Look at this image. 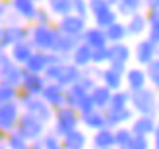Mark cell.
<instances>
[{
    "label": "cell",
    "mask_w": 159,
    "mask_h": 149,
    "mask_svg": "<svg viewBox=\"0 0 159 149\" xmlns=\"http://www.w3.org/2000/svg\"><path fill=\"white\" fill-rule=\"evenodd\" d=\"M57 35H58V31L54 27H51V25H35L29 31L31 46L37 49L39 52H51Z\"/></svg>",
    "instance_id": "5b68a950"
},
{
    "label": "cell",
    "mask_w": 159,
    "mask_h": 149,
    "mask_svg": "<svg viewBox=\"0 0 159 149\" xmlns=\"http://www.w3.org/2000/svg\"><path fill=\"white\" fill-rule=\"evenodd\" d=\"M155 149H157V145H155Z\"/></svg>",
    "instance_id": "11a10c76"
},
{
    "label": "cell",
    "mask_w": 159,
    "mask_h": 149,
    "mask_svg": "<svg viewBox=\"0 0 159 149\" xmlns=\"http://www.w3.org/2000/svg\"><path fill=\"white\" fill-rule=\"evenodd\" d=\"M78 85L89 93L95 85H97V81H95V76H91L89 72H82V74H80V77H78Z\"/></svg>",
    "instance_id": "ab89813d"
},
{
    "label": "cell",
    "mask_w": 159,
    "mask_h": 149,
    "mask_svg": "<svg viewBox=\"0 0 159 149\" xmlns=\"http://www.w3.org/2000/svg\"><path fill=\"white\" fill-rule=\"evenodd\" d=\"M29 37V29L23 25H6L4 27V46L18 45Z\"/></svg>",
    "instance_id": "d6986e66"
},
{
    "label": "cell",
    "mask_w": 159,
    "mask_h": 149,
    "mask_svg": "<svg viewBox=\"0 0 159 149\" xmlns=\"http://www.w3.org/2000/svg\"><path fill=\"white\" fill-rule=\"evenodd\" d=\"M93 20H95V27L107 29L109 25H113V23L116 21V12L113 10V8H103V10L93 14Z\"/></svg>",
    "instance_id": "f1b7e54d"
},
{
    "label": "cell",
    "mask_w": 159,
    "mask_h": 149,
    "mask_svg": "<svg viewBox=\"0 0 159 149\" xmlns=\"http://www.w3.org/2000/svg\"><path fill=\"white\" fill-rule=\"evenodd\" d=\"M124 76H126V85H128L130 93L144 89V87H146V83H148V77H146V74H144V70H140V68L126 70Z\"/></svg>",
    "instance_id": "7402d4cb"
},
{
    "label": "cell",
    "mask_w": 159,
    "mask_h": 149,
    "mask_svg": "<svg viewBox=\"0 0 159 149\" xmlns=\"http://www.w3.org/2000/svg\"><path fill=\"white\" fill-rule=\"evenodd\" d=\"M54 132L52 134L54 136H66L68 132H72L78 128V124H80V114L74 111V108H70V107H60L54 111Z\"/></svg>",
    "instance_id": "3957f363"
},
{
    "label": "cell",
    "mask_w": 159,
    "mask_h": 149,
    "mask_svg": "<svg viewBox=\"0 0 159 149\" xmlns=\"http://www.w3.org/2000/svg\"><path fill=\"white\" fill-rule=\"evenodd\" d=\"M20 85H21L23 93H27V95H31V97H39L43 93L47 81H45V77L41 74H29V72L23 70V77H21Z\"/></svg>",
    "instance_id": "9c48e42d"
},
{
    "label": "cell",
    "mask_w": 159,
    "mask_h": 149,
    "mask_svg": "<svg viewBox=\"0 0 159 149\" xmlns=\"http://www.w3.org/2000/svg\"><path fill=\"white\" fill-rule=\"evenodd\" d=\"M91 143L95 149H115V136H113V130L109 128H101L93 134Z\"/></svg>",
    "instance_id": "484cf974"
},
{
    "label": "cell",
    "mask_w": 159,
    "mask_h": 149,
    "mask_svg": "<svg viewBox=\"0 0 159 149\" xmlns=\"http://www.w3.org/2000/svg\"><path fill=\"white\" fill-rule=\"evenodd\" d=\"M21 77H23V68L18 66V64H14L6 54H2V64H0V83L16 89L21 83Z\"/></svg>",
    "instance_id": "8992f818"
},
{
    "label": "cell",
    "mask_w": 159,
    "mask_h": 149,
    "mask_svg": "<svg viewBox=\"0 0 159 149\" xmlns=\"http://www.w3.org/2000/svg\"><path fill=\"white\" fill-rule=\"evenodd\" d=\"M142 4L148 8V12H157V4H159V0H142Z\"/></svg>",
    "instance_id": "c3c4849f"
},
{
    "label": "cell",
    "mask_w": 159,
    "mask_h": 149,
    "mask_svg": "<svg viewBox=\"0 0 159 149\" xmlns=\"http://www.w3.org/2000/svg\"><path fill=\"white\" fill-rule=\"evenodd\" d=\"M80 68H76L74 64H68V62H64V64L60 66V74H58V80L54 83H58L62 89L70 87V85L78 83V77H80Z\"/></svg>",
    "instance_id": "e0dca14e"
},
{
    "label": "cell",
    "mask_w": 159,
    "mask_h": 149,
    "mask_svg": "<svg viewBox=\"0 0 159 149\" xmlns=\"http://www.w3.org/2000/svg\"><path fill=\"white\" fill-rule=\"evenodd\" d=\"M4 49H6L4 46V27H0V54H2Z\"/></svg>",
    "instance_id": "681fc988"
},
{
    "label": "cell",
    "mask_w": 159,
    "mask_h": 149,
    "mask_svg": "<svg viewBox=\"0 0 159 149\" xmlns=\"http://www.w3.org/2000/svg\"><path fill=\"white\" fill-rule=\"evenodd\" d=\"M72 14L82 20H87V14H89L87 0H72Z\"/></svg>",
    "instance_id": "60d3db41"
},
{
    "label": "cell",
    "mask_w": 159,
    "mask_h": 149,
    "mask_svg": "<svg viewBox=\"0 0 159 149\" xmlns=\"http://www.w3.org/2000/svg\"><path fill=\"white\" fill-rule=\"evenodd\" d=\"M16 132H18V136H21L27 143H31V142H37V139H41L45 136V124L39 122L35 116L25 112V114H20Z\"/></svg>",
    "instance_id": "277c9868"
},
{
    "label": "cell",
    "mask_w": 159,
    "mask_h": 149,
    "mask_svg": "<svg viewBox=\"0 0 159 149\" xmlns=\"http://www.w3.org/2000/svg\"><path fill=\"white\" fill-rule=\"evenodd\" d=\"M20 120V105L16 103H6L0 105V134L8 136L10 132L16 130Z\"/></svg>",
    "instance_id": "52a82bcc"
},
{
    "label": "cell",
    "mask_w": 159,
    "mask_h": 149,
    "mask_svg": "<svg viewBox=\"0 0 159 149\" xmlns=\"http://www.w3.org/2000/svg\"><path fill=\"white\" fill-rule=\"evenodd\" d=\"M101 2H103V4H107L109 8H113V6H116V4H118V0H101Z\"/></svg>",
    "instance_id": "816d5d0a"
},
{
    "label": "cell",
    "mask_w": 159,
    "mask_h": 149,
    "mask_svg": "<svg viewBox=\"0 0 159 149\" xmlns=\"http://www.w3.org/2000/svg\"><path fill=\"white\" fill-rule=\"evenodd\" d=\"M132 105V112H138L140 116H153L155 114V107H157V99H155V91L144 87L140 91L130 93V103Z\"/></svg>",
    "instance_id": "6da1fadb"
},
{
    "label": "cell",
    "mask_w": 159,
    "mask_h": 149,
    "mask_svg": "<svg viewBox=\"0 0 159 149\" xmlns=\"http://www.w3.org/2000/svg\"><path fill=\"white\" fill-rule=\"evenodd\" d=\"M70 54H72V64L76 68H87L91 64V49L84 43H78Z\"/></svg>",
    "instance_id": "cb8c5ba5"
},
{
    "label": "cell",
    "mask_w": 159,
    "mask_h": 149,
    "mask_svg": "<svg viewBox=\"0 0 159 149\" xmlns=\"http://www.w3.org/2000/svg\"><path fill=\"white\" fill-rule=\"evenodd\" d=\"M85 95H87V91L82 89L78 83L70 85V87L64 89V107H70V108H74V111H76L78 105H80V101H82Z\"/></svg>",
    "instance_id": "4316f807"
},
{
    "label": "cell",
    "mask_w": 159,
    "mask_h": 149,
    "mask_svg": "<svg viewBox=\"0 0 159 149\" xmlns=\"http://www.w3.org/2000/svg\"><path fill=\"white\" fill-rule=\"evenodd\" d=\"M155 54H157V43L149 41V39H144L136 45V50H134V56L140 62L142 66H148L149 62L155 60Z\"/></svg>",
    "instance_id": "4fadbf2b"
},
{
    "label": "cell",
    "mask_w": 159,
    "mask_h": 149,
    "mask_svg": "<svg viewBox=\"0 0 159 149\" xmlns=\"http://www.w3.org/2000/svg\"><path fill=\"white\" fill-rule=\"evenodd\" d=\"M29 149H43L41 139H37V142H31V143H29Z\"/></svg>",
    "instance_id": "f907efd6"
},
{
    "label": "cell",
    "mask_w": 159,
    "mask_h": 149,
    "mask_svg": "<svg viewBox=\"0 0 159 149\" xmlns=\"http://www.w3.org/2000/svg\"><path fill=\"white\" fill-rule=\"evenodd\" d=\"M85 29H87L85 27V20L78 18L74 14H68L64 18H60L58 27H57V31L60 35H68V37H74V39H80Z\"/></svg>",
    "instance_id": "ba28073f"
},
{
    "label": "cell",
    "mask_w": 159,
    "mask_h": 149,
    "mask_svg": "<svg viewBox=\"0 0 159 149\" xmlns=\"http://www.w3.org/2000/svg\"><path fill=\"white\" fill-rule=\"evenodd\" d=\"M41 99L47 103V107L57 111V108L64 107V89L58 83H47L43 93H41Z\"/></svg>",
    "instance_id": "30bf717a"
},
{
    "label": "cell",
    "mask_w": 159,
    "mask_h": 149,
    "mask_svg": "<svg viewBox=\"0 0 159 149\" xmlns=\"http://www.w3.org/2000/svg\"><path fill=\"white\" fill-rule=\"evenodd\" d=\"M155 130L157 126L153 116H138L136 120H132V128H130L132 136H146V138H149Z\"/></svg>",
    "instance_id": "2e32d148"
},
{
    "label": "cell",
    "mask_w": 159,
    "mask_h": 149,
    "mask_svg": "<svg viewBox=\"0 0 159 149\" xmlns=\"http://www.w3.org/2000/svg\"><path fill=\"white\" fill-rule=\"evenodd\" d=\"M140 6H142V0H118L116 4V15H126V18H130L132 14L140 12Z\"/></svg>",
    "instance_id": "e575fe53"
},
{
    "label": "cell",
    "mask_w": 159,
    "mask_h": 149,
    "mask_svg": "<svg viewBox=\"0 0 159 149\" xmlns=\"http://www.w3.org/2000/svg\"><path fill=\"white\" fill-rule=\"evenodd\" d=\"M87 95H89L95 111H105V108L109 107V101H111L113 91H109L105 85H95V87L87 93Z\"/></svg>",
    "instance_id": "ac0fdd59"
},
{
    "label": "cell",
    "mask_w": 159,
    "mask_h": 149,
    "mask_svg": "<svg viewBox=\"0 0 159 149\" xmlns=\"http://www.w3.org/2000/svg\"><path fill=\"white\" fill-rule=\"evenodd\" d=\"M18 99V91L14 87H8V85L0 83V105H6V103H14Z\"/></svg>",
    "instance_id": "74e56055"
},
{
    "label": "cell",
    "mask_w": 159,
    "mask_h": 149,
    "mask_svg": "<svg viewBox=\"0 0 159 149\" xmlns=\"http://www.w3.org/2000/svg\"><path fill=\"white\" fill-rule=\"evenodd\" d=\"M149 147H152L149 145V138H146V136H132L126 149H149Z\"/></svg>",
    "instance_id": "7bdbcfd3"
},
{
    "label": "cell",
    "mask_w": 159,
    "mask_h": 149,
    "mask_svg": "<svg viewBox=\"0 0 159 149\" xmlns=\"http://www.w3.org/2000/svg\"><path fill=\"white\" fill-rule=\"evenodd\" d=\"M82 43L87 45L91 50L95 49H101V46H107V37H105V29H99V27H91V29H85L82 33Z\"/></svg>",
    "instance_id": "9a60e30c"
},
{
    "label": "cell",
    "mask_w": 159,
    "mask_h": 149,
    "mask_svg": "<svg viewBox=\"0 0 159 149\" xmlns=\"http://www.w3.org/2000/svg\"><path fill=\"white\" fill-rule=\"evenodd\" d=\"M144 74H146V77L149 81H152L153 85H157V81H159V64H157V60H153V62H149V64L146 66V70H144Z\"/></svg>",
    "instance_id": "ee69618b"
},
{
    "label": "cell",
    "mask_w": 159,
    "mask_h": 149,
    "mask_svg": "<svg viewBox=\"0 0 159 149\" xmlns=\"http://www.w3.org/2000/svg\"><path fill=\"white\" fill-rule=\"evenodd\" d=\"M126 33L128 35H142L144 31H148V21H146V14H132L128 18V23H126Z\"/></svg>",
    "instance_id": "83f0119b"
},
{
    "label": "cell",
    "mask_w": 159,
    "mask_h": 149,
    "mask_svg": "<svg viewBox=\"0 0 159 149\" xmlns=\"http://www.w3.org/2000/svg\"><path fill=\"white\" fill-rule=\"evenodd\" d=\"M99 77L103 80V85H105L109 91H120L122 81H124V77L118 74V72H115L113 68L101 70V72H99Z\"/></svg>",
    "instance_id": "d4e9b609"
},
{
    "label": "cell",
    "mask_w": 159,
    "mask_h": 149,
    "mask_svg": "<svg viewBox=\"0 0 159 149\" xmlns=\"http://www.w3.org/2000/svg\"><path fill=\"white\" fill-rule=\"evenodd\" d=\"M35 52V49L31 46L29 41H21L18 45H12L10 49V60L18 66H25V62L31 58V54Z\"/></svg>",
    "instance_id": "5bb4252c"
},
{
    "label": "cell",
    "mask_w": 159,
    "mask_h": 149,
    "mask_svg": "<svg viewBox=\"0 0 159 149\" xmlns=\"http://www.w3.org/2000/svg\"><path fill=\"white\" fill-rule=\"evenodd\" d=\"M10 6L14 8V14L18 15L20 20H33L37 10H39L33 0H12Z\"/></svg>",
    "instance_id": "44dd1931"
},
{
    "label": "cell",
    "mask_w": 159,
    "mask_h": 149,
    "mask_svg": "<svg viewBox=\"0 0 159 149\" xmlns=\"http://www.w3.org/2000/svg\"><path fill=\"white\" fill-rule=\"evenodd\" d=\"M8 14H10V4H8V2H0V21H6Z\"/></svg>",
    "instance_id": "7dc6e473"
},
{
    "label": "cell",
    "mask_w": 159,
    "mask_h": 149,
    "mask_svg": "<svg viewBox=\"0 0 159 149\" xmlns=\"http://www.w3.org/2000/svg\"><path fill=\"white\" fill-rule=\"evenodd\" d=\"M91 111H95V108H93V103H91L89 95H85L82 101H80V105H78V108H76V112H80V114H87V112H91Z\"/></svg>",
    "instance_id": "f6af8a7d"
},
{
    "label": "cell",
    "mask_w": 159,
    "mask_h": 149,
    "mask_svg": "<svg viewBox=\"0 0 159 149\" xmlns=\"http://www.w3.org/2000/svg\"><path fill=\"white\" fill-rule=\"evenodd\" d=\"M105 62H109V45L91 50V64L99 66V64H105Z\"/></svg>",
    "instance_id": "f35d334b"
},
{
    "label": "cell",
    "mask_w": 159,
    "mask_h": 149,
    "mask_svg": "<svg viewBox=\"0 0 159 149\" xmlns=\"http://www.w3.org/2000/svg\"><path fill=\"white\" fill-rule=\"evenodd\" d=\"M49 2V12H52L58 18L72 14V0H47Z\"/></svg>",
    "instance_id": "836d02e7"
},
{
    "label": "cell",
    "mask_w": 159,
    "mask_h": 149,
    "mask_svg": "<svg viewBox=\"0 0 159 149\" xmlns=\"http://www.w3.org/2000/svg\"><path fill=\"white\" fill-rule=\"evenodd\" d=\"M60 145H62V149H85V145H87V136L76 128V130L68 132L66 136L60 138Z\"/></svg>",
    "instance_id": "ffe728a7"
},
{
    "label": "cell",
    "mask_w": 159,
    "mask_h": 149,
    "mask_svg": "<svg viewBox=\"0 0 159 149\" xmlns=\"http://www.w3.org/2000/svg\"><path fill=\"white\" fill-rule=\"evenodd\" d=\"M78 43H80L78 39L68 37V35H60V33H58L57 39H54V45H52L51 52H57V54H60V56H66V54H70V52L76 49Z\"/></svg>",
    "instance_id": "603a6c76"
},
{
    "label": "cell",
    "mask_w": 159,
    "mask_h": 149,
    "mask_svg": "<svg viewBox=\"0 0 159 149\" xmlns=\"http://www.w3.org/2000/svg\"><path fill=\"white\" fill-rule=\"evenodd\" d=\"M33 20L37 21V25H49V23H51V15H49L47 10H37Z\"/></svg>",
    "instance_id": "bcb514c9"
},
{
    "label": "cell",
    "mask_w": 159,
    "mask_h": 149,
    "mask_svg": "<svg viewBox=\"0 0 159 149\" xmlns=\"http://www.w3.org/2000/svg\"><path fill=\"white\" fill-rule=\"evenodd\" d=\"M82 120L85 124V128H89L93 132L105 128V114H103L101 111H91L87 114H82Z\"/></svg>",
    "instance_id": "1f68e13d"
},
{
    "label": "cell",
    "mask_w": 159,
    "mask_h": 149,
    "mask_svg": "<svg viewBox=\"0 0 159 149\" xmlns=\"http://www.w3.org/2000/svg\"><path fill=\"white\" fill-rule=\"evenodd\" d=\"M126 27H124V23L120 21H115L113 25H109L105 29V37H107V43H122L124 39H126Z\"/></svg>",
    "instance_id": "4dcf8cb0"
},
{
    "label": "cell",
    "mask_w": 159,
    "mask_h": 149,
    "mask_svg": "<svg viewBox=\"0 0 159 149\" xmlns=\"http://www.w3.org/2000/svg\"><path fill=\"white\" fill-rule=\"evenodd\" d=\"M18 99H20L21 107L25 108V112L31 114V116H35L39 122L47 124V122H51V120H52L54 111H52L51 107H47V103H45L43 99H39V97H31V95H27V93H20Z\"/></svg>",
    "instance_id": "7a4b0ae2"
},
{
    "label": "cell",
    "mask_w": 159,
    "mask_h": 149,
    "mask_svg": "<svg viewBox=\"0 0 159 149\" xmlns=\"http://www.w3.org/2000/svg\"><path fill=\"white\" fill-rule=\"evenodd\" d=\"M6 149H29V143L23 139L21 136H18V132H10V134L6 136Z\"/></svg>",
    "instance_id": "8d00e7d4"
},
{
    "label": "cell",
    "mask_w": 159,
    "mask_h": 149,
    "mask_svg": "<svg viewBox=\"0 0 159 149\" xmlns=\"http://www.w3.org/2000/svg\"><path fill=\"white\" fill-rule=\"evenodd\" d=\"M113 136H115V147L116 149H126L130 143V138H132V132L130 128H116L113 130Z\"/></svg>",
    "instance_id": "d590c367"
},
{
    "label": "cell",
    "mask_w": 159,
    "mask_h": 149,
    "mask_svg": "<svg viewBox=\"0 0 159 149\" xmlns=\"http://www.w3.org/2000/svg\"><path fill=\"white\" fill-rule=\"evenodd\" d=\"M105 128L113 130V128H120L124 122H130L132 120V108L126 107V108H118V111H111V108H105Z\"/></svg>",
    "instance_id": "8fae6325"
},
{
    "label": "cell",
    "mask_w": 159,
    "mask_h": 149,
    "mask_svg": "<svg viewBox=\"0 0 159 149\" xmlns=\"http://www.w3.org/2000/svg\"><path fill=\"white\" fill-rule=\"evenodd\" d=\"M41 143H43V149H62L60 138L54 136L52 132H51V134H45V136L41 138Z\"/></svg>",
    "instance_id": "b9f144b4"
},
{
    "label": "cell",
    "mask_w": 159,
    "mask_h": 149,
    "mask_svg": "<svg viewBox=\"0 0 159 149\" xmlns=\"http://www.w3.org/2000/svg\"><path fill=\"white\" fill-rule=\"evenodd\" d=\"M132 58V49L124 43L109 45V64L111 66H126Z\"/></svg>",
    "instance_id": "7c38bea8"
},
{
    "label": "cell",
    "mask_w": 159,
    "mask_h": 149,
    "mask_svg": "<svg viewBox=\"0 0 159 149\" xmlns=\"http://www.w3.org/2000/svg\"><path fill=\"white\" fill-rule=\"evenodd\" d=\"M33 2H35V4H37V2H41V0H33Z\"/></svg>",
    "instance_id": "db71d44e"
},
{
    "label": "cell",
    "mask_w": 159,
    "mask_h": 149,
    "mask_svg": "<svg viewBox=\"0 0 159 149\" xmlns=\"http://www.w3.org/2000/svg\"><path fill=\"white\" fill-rule=\"evenodd\" d=\"M47 68V58H45V52H33L31 58L25 62V72L29 74H43Z\"/></svg>",
    "instance_id": "f546056e"
},
{
    "label": "cell",
    "mask_w": 159,
    "mask_h": 149,
    "mask_svg": "<svg viewBox=\"0 0 159 149\" xmlns=\"http://www.w3.org/2000/svg\"><path fill=\"white\" fill-rule=\"evenodd\" d=\"M128 103H130V91H113L107 108H111V111H118V108L130 107Z\"/></svg>",
    "instance_id": "d6a6232c"
},
{
    "label": "cell",
    "mask_w": 159,
    "mask_h": 149,
    "mask_svg": "<svg viewBox=\"0 0 159 149\" xmlns=\"http://www.w3.org/2000/svg\"><path fill=\"white\" fill-rule=\"evenodd\" d=\"M2 54H4V52H2ZM2 54H0V64H2Z\"/></svg>",
    "instance_id": "f5cc1de1"
}]
</instances>
